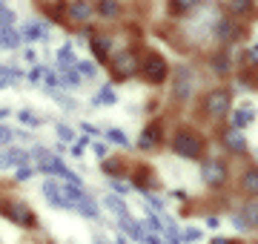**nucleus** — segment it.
Returning <instances> with one entry per match:
<instances>
[{"label": "nucleus", "instance_id": "c756f323", "mask_svg": "<svg viewBox=\"0 0 258 244\" xmlns=\"http://www.w3.org/2000/svg\"><path fill=\"white\" fill-rule=\"evenodd\" d=\"M43 92H46L55 103H60L66 112H75V109H78V101H75V98H69V95H63L60 89H43Z\"/></svg>", "mask_w": 258, "mask_h": 244}, {"label": "nucleus", "instance_id": "e433bc0d", "mask_svg": "<svg viewBox=\"0 0 258 244\" xmlns=\"http://www.w3.org/2000/svg\"><path fill=\"white\" fill-rule=\"evenodd\" d=\"M43 72H46V66H43V64L29 66V69H26V81H29L32 86H40V81H43Z\"/></svg>", "mask_w": 258, "mask_h": 244}, {"label": "nucleus", "instance_id": "2f4dec72", "mask_svg": "<svg viewBox=\"0 0 258 244\" xmlns=\"http://www.w3.org/2000/svg\"><path fill=\"white\" fill-rule=\"evenodd\" d=\"M55 135H57V141L60 144H75L78 141V132H75L69 124H63V121H55Z\"/></svg>", "mask_w": 258, "mask_h": 244}, {"label": "nucleus", "instance_id": "8fccbe9b", "mask_svg": "<svg viewBox=\"0 0 258 244\" xmlns=\"http://www.w3.org/2000/svg\"><path fill=\"white\" fill-rule=\"evenodd\" d=\"M15 81H9V78H0V89H15Z\"/></svg>", "mask_w": 258, "mask_h": 244}, {"label": "nucleus", "instance_id": "a18cd8bd", "mask_svg": "<svg viewBox=\"0 0 258 244\" xmlns=\"http://www.w3.org/2000/svg\"><path fill=\"white\" fill-rule=\"evenodd\" d=\"M15 138H20V141H29V144H37V141H35V132H32V130H15Z\"/></svg>", "mask_w": 258, "mask_h": 244}, {"label": "nucleus", "instance_id": "72a5a7b5", "mask_svg": "<svg viewBox=\"0 0 258 244\" xmlns=\"http://www.w3.org/2000/svg\"><path fill=\"white\" fill-rule=\"evenodd\" d=\"M37 175V169L29 164V167H18V169H12V181H18V184H26V181H32Z\"/></svg>", "mask_w": 258, "mask_h": 244}, {"label": "nucleus", "instance_id": "473e14b6", "mask_svg": "<svg viewBox=\"0 0 258 244\" xmlns=\"http://www.w3.org/2000/svg\"><path fill=\"white\" fill-rule=\"evenodd\" d=\"M0 78H9V81L20 84V81H26V69H20L15 64H0Z\"/></svg>", "mask_w": 258, "mask_h": 244}, {"label": "nucleus", "instance_id": "603ef678", "mask_svg": "<svg viewBox=\"0 0 258 244\" xmlns=\"http://www.w3.org/2000/svg\"><path fill=\"white\" fill-rule=\"evenodd\" d=\"M252 155H255V164H258V150H255V152H252Z\"/></svg>", "mask_w": 258, "mask_h": 244}, {"label": "nucleus", "instance_id": "393cba45", "mask_svg": "<svg viewBox=\"0 0 258 244\" xmlns=\"http://www.w3.org/2000/svg\"><path fill=\"white\" fill-rule=\"evenodd\" d=\"M101 172L106 175V178H123L126 167H123V161H118V158H103L101 161Z\"/></svg>", "mask_w": 258, "mask_h": 244}, {"label": "nucleus", "instance_id": "6e6552de", "mask_svg": "<svg viewBox=\"0 0 258 244\" xmlns=\"http://www.w3.org/2000/svg\"><path fill=\"white\" fill-rule=\"evenodd\" d=\"M141 75L147 78L149 84H164L166 78H169V66H166V60L161 55H155V52H152V55H147L144 57V60H141Z\"/></svg>", "mask_w": 258, "mask_h": 244}, {"label": "nucleus", "instance_id": "79ce46f5", "mask_svg": "<svg viewBox=\"0 0 258 244\" xmlns=\"http://www.w3.org/2000/svg\"><path fill=\"white\" fill-rule=\"evenodd\" d=\"M204 238V230H198V227H186V233H184V241H201Z\"/></svg>", "mask_w": 258, "mask_h": 244}, {"label": "nucleus", "instance_id": "a878e982", "mask_svg": "<svg viewBox=\"0 0 258 244\" xmlns=\"http://www.w3.org/2000/svg\"><path fill=\"white\" fill-rule=\"evenodd\" d=\"M241 218L249 224V230H258V198H249L241 207Z\"/></svg>", "mask_w": 258, "mask_h": 244}, {"label": "nucleus", "instance_id": "3c124183", "mask_svg": "<svg viewBox=\"0 0 258 244\" xmlns=\"http://www.w3.org/2000/svg\"><path fill=\"white\" fill-rule=\"evenodd\" d=\"M210 244H235V241H232V238H221V235H218V238H212Z\"/></svg>", "mask_w": 258, "mask_h": 244}, {"label": "nucleus", "instance_id": "f03ea898", "mask_svg": "<svg viewBox=\"0 0 258 244\" xmlns=\"http://www.w3.org/2000/svg\"><path fill=\"white\" fill-rule=\"evenodd\" d=\"M195 86H198V72H195L189 64H178L172 66V98L178 103H186L195 95Z\"/></svg>", "mask_w": 258, "mask_h": 244}, {"label": "nucleus", "instance_id": "20e7f679", "mask_svg": "<svg viewBox=\"0 0 258 244\" xmlns=\"http://www.w3.org/2000/svg\"><path fill=\"white\" fill-rule=\"evenodd\" d=\"M232 112V92L227 86H215L204 95V115L212 121H221Z\"/></svg>", "mask_w": 258, "mask_h": 244}, {"label": "nucleus", "instance_id": "f3484780", "mask_svg": "<svg viewBox=\"0 0 258 244\" xmlns=\"http://www.w3.org/2000/svg\"><path fill=\"white\" fill-rule=\"evenodd\" d=\"M15 118H18V124L23 127V130H40V127L46 124V118H43V115H37V109H29V106L18 109V112H15Z\"/></svg>", "mask_w": 258, "mask_h": 244}, {"label": "nucleus", "instance_id": "de8ad7c7", "mask_svg": "<svg viewBox=\"0 0 258 244\" xmlns=\"http://www.w3.org/2000/svg\"><path fill=\"white\" fill-rule=\"evenodd\" d=\"M12 115H15V112H12V106H0V124H6Z\"/></svg>", "mask_w": 258, "mask_h": 244}, {"label": "nucleus", "instance_id": "4c0bfd02", "mask_svg": "<svg viewBox=\"0 0 258 244\" xmlns=\"http://www.w3.org/2000/svg\"><path fill=\"white\" fill-rule=\"evenodd\" d=\"M12 141H15V130H12L9 124H0V150L12 147Z\"/></svg>", "mask_w": 258, "mask_h": 244}, {"label": "nucleus", "instance_id": "09e8293b", "mask_svg": "<svg viewBox=\"0 0 258 244\" xmlns=\"http://www.w3.org/2000/svg\"><path fill=\"white\" fill-rule=\"evenodd\" d=\"M207 227H210V230H218V227H221V218L210 216V218H207Z\"/></svg>", "mask_w": 258, "mask_h": 244}, {"label": "nucleus", "instance_id": "cd10ccee", "mask_svg": "<svg viewBox=\"0 0 258 244\" xmlns=\"http://www.w3.org/2000/svg\"><path fill=\"white\" fill-rule=\"evenodd\" d=\"M52 155H55V152H52V147H46V144H32V147H29V158H32V167H37V164L49 161Z\"/></svg>", "mask_w": 258, "mask_h": 244}, {"label": "nucleus", "instance_id": "f8f14e48", "mask_svg": "<svg viewBox=\"0 0 258 244\" xmlns=\"http://www.w3.org/2000/svg\"><path fill=\"white\" fill-rule=\"evenodd\" d=\"M215 38H218V43H232V40H238L241 38L238 20L230 18V15L218 18V20H215Z\"/></svg>", "mask_w": 258, "mask_h": 244}, {"label": "nucleus", "instance_id": "aec40b11", "mask_svg": "<svg viewBox=\"0 0 258 244\" xmlns=\"http://www.w3.org/2000/svg\"><path fill=\"white\" fill-rule=\"evenodd\" d=\"M118 103V92L112 84H103L98 92L92 95V106H115Z\"/></svg>", "mask_w": 258, "mask_h": 244}, {"label": "nucleus", "instance_id": "423d86ee", "mask_svg": "<svg viewBox=\"0 0 258 244\" xmlns=\"http://www.w3.org/2000/svg\"><path fill=\"white\" fill-rule=\"evenodd\" d=\"M109 69H112V75L118 78V81H129V78H135L141 72L138 52H135V49H126V52L109 57Z\"/></svg>", "mask_w": 258, "mask_h": 244}, {"label": "nucleus", "instance_id": "bb28decb", "mask_svg": "<svg viewBox=\"0 0 258 244\" xmlns=\"http://www.w3.org/2000/svg\"><path fill=\"white\" fill-rule=\"evenodd\" d=\"M255 9V0H230V18H249Z\"/></svg>", "mask_w": 258, "mask_h": 244}, {"label": "nucleus", "instance_id": "7ed1b4c3", "mask_svg": "<svg viewBox=\"0 0 258 244\" xmlns=\"http://www.w3.org/2000/svg\"><path fill=\"white\" fill-rule=\"evenodd\" d=\"M172 152H175L178 158L184 161H201V152H204V141L201 135L195 130H178L172 135Z\"/></svg>", "mask_w": 258, "mask_h": 244}, {"label": "nucleus", "instance_id": "1a4fd4ad", "mask_svg": "<svg viewBox=\"0 0 258 244\" xmlns=\"http://www.w3.org/2000/svg\"><path fill=\"white\" fill-rule=\"evenodd\" d=\"M95 18V6L92 0H69L63 12V20H72L75 26H86Z\"/></svg>", "mask_w": 258, "mask_h": 244}, {"label": "nucleus", "instance_id": "a211bd4d", "mask_svg": "<svg viewBox=\"0 0 258 244\" xmlns=\"http://www.w3.org/2000/svg\"><path fill=\"white\" fill-rule=\"evenodd\" d=\"M23 46V35H20L18 26L12 29H0V49L3 52H15V49Z\"/></svg>", "mask_w": 258, "mask_h": 244}, {"label": "nucleus", "instance_id": "39448f33", "mask_svg": "<svg viewBox=\"0 0 258 244\" xmlns=\"http://www.w3.org/2000/svg\"><path fill=\"white\" fill-rule=\"evenodd\" d=\"M0 216L9 218L12 224L23 227V230H35L37 227V216L29 210V204H23V201H3V204H0Z\"/></svg>", "mask_w": 258, "mask_h": 244}, {"label": "nucleus", "instance_id": "5701e85b", "mask_svg": "<svg viewBox=\"0 0 258 244\" xmlns=\"http://www.w3.org/2000/svg\"><path fill=\"white\" fill-rule=\"evenodd\" d=\"M241 190L252 198L258 196V167H247L241 172Z\"/></svg>", "mask_w": 258, "mask_h": 244}, {"label": "nucleus", "instance_id": "9d476101", "mask_svg": "<svg viewBox=\"0 0 258 244\" xmlns=\"http://www.w3.org/2000/svg\"><path fill=\"white\" fill-rule=\"evenodd\" d=\"M32 158H29V150L18 147V144H12V147H3L0 150V172H6V169H18V167H29Z\"/></svg>", "mask_w": 258, "mask_h": 244}, {"label": "nucleus", "instance_id": "2eb2a0df", "mask_svg": "<svg viewBox=\"0 0 258 244\" xmlns=\"http://www.w3.org/2000/svg\"><path fill=\"white\" fill-rule=\"evenodd\" d=\"M230 121H232V130L244 132L249 124L255 121V106H252V103H244V106H238V109H232Z\"/></svg>", "mask_w": 258, "mask_h": 244}, {"label": "nucleus", "instance_id": "9b49d317", "mask_svg": "<svg viewBox=\"0 0 258 244\" xmlns=\"http://www.w3.org/2000/svg\"><path fill=\"white\" fill-rule=\"evenodd\" d=\"M20 35H23V43H49L52 26L46 20H29L20 26Z\"/></svg>", "mask_w": 258, "mask_h": 244}, {"label": "nucleus", "instance_id": "ea45409f", "mask_svg": "<svg viewBox=\"0 0 258 244\" xmlns=\"http://www.w3.org/2000/svg\"><path fill=\"white\" fill-rule=\"evenodd\" d=\"M89 147H92V152H95V158H109V144L106 141H101V138H98V141H92L89 144Z\"/></svg>", "mask_w": 258, "mask_h": 244}, {"label": "nucleus", "instance_id": "4468645a", "mask_svg": "<svg viewBox=\"0 0 258 244\" xmlns=\"http://www.w3.org/2000/svg\"><path fill=\"white\" fill-rule=\"evenodd\" d=\"M89 49H92V55H95V64H109V57H112V38H109V35H95V38L89 40Z\"/></svg>", "mask_w": 258, "mask_h": 244}, {"label": "nucleus", "instance_id": "dca6fc26", "mask_svg": "<svg viewBox=\"0 0 258 244\" xmlns=\"http://www.w3.org/2000/svg\"><path fill=\"white\" fill-rule=\"evenodd\" d=\"M221 144L227 147V152H232V155H244V152H247V138H244V132L232 130V127L221 135Z\"/></svg>", "mask_w": 258, "mask_h": 244}, {"label": "nucleus", "instance_id": "f704fd0d", "mask_svg": "<svg viewBox=\"0 0 258 244\" xmlns=\"http://www.w3.org/2000/svg\"><path fill=\"white\" fill-rule=\"evenodd\" d=\"M109 184V190H112V196H120V198H126L129 193H132V184H126L123 178H109L106 181Z\"/></svg>", "mask_w": 258, "mask_h": 244}, {"label": "nucleus", "instance_id": "ddd939ff", "mask_svg": "<svg viewBox=\"0 0 258 244\" xmlns=\"http://www.w3.org/2000/svg\"><path fill=\"white\" fill-rule=\"evenodd\" d=\"M164 141V127H161V121H152L144 127V132H141L138 138V150H152V147H158V144Z\"/></svg>", "mask_w": 258, "mask_h": 244}, {"label": "nucleus", "instance_id": "a19ab883", "mask_svg": "<svg viewBox=\"0 0 258 244\" xmlns=\"http://www.w3.org/2000/svg\"><path fill=\"white\" fill-rule=\"evenodd\" d=\"M81 132H86V135H89L92 141H98L103 130H101V127H95V124H89V121H81Z\"/></svg>", "mask_w": 258, "mask_h": 244}, {"label": "nucleus", "instance_id": "0eeeda50", "mask_svg": "<svg viewBox=\"0 0 258 244\" xmlns=\"http://www.w3.org/2000/svg\"><path fill=\"white\" fill-rule=\"evenodd\" d=\"M227 178H230V169H227V164L221 158H201V181L207 187L221 190L227 184Z\"/></svg>", "mask_w": 258, "mask_h": 244}, {"label": "nucleus", "instance_id": "864d4df0", "mask_svg": "<svg viewBox=\"0 0 258 244\" xmlns=\"http://www.w3.org/2000/svg\"><path fill=\"white\" fill-rule=\"evenodd\" d=\"M40 3H46V0H40Z\"/></svg>", "mask_w": 258, "mask_h": 244}, {"label": "nucleus", "instance_id": "6ab92c4d", "mask_svg": "<svg viewBox=\"0 0 258 244\" xmlns=\"http://www.w3.org/2000/svg\"><path fill=\"white\" fill-rule=\"evenodd\" d=\"M101 204H103V210H109L115 218H126L129 216V207H126V201H123L120 196H112L109 193V196H103Z\"/></svg>", "mask_w": 258, "mask_h": 244}, {"label": "nucleus", "instance_id": "c85d7f7f", "mask_svg": "<svg viewBox=\"0 0 258 244\" xmlns=\"http://www.w3.org/2000/svg\"><path fill=\"white\" fill-rule=\"evenodd\" d=\"M201 6V0H169L166 3V9H169V15H186V12H192V9H198Z\"/></svg>", "mask_w": 258, "mask_h": 244}, {"label": "nucleus", "instance_id": "c03bdc74", "mask_svg": "<svg viewBox=\"0 0 258 244\" xmlns=\"http://www.w3.org/2000/svg\"><path fill=\"white\" fill-rule=\"evenodd\" d=\"M230 221H232V227H235L238 233H247V230H249V224L244 221V218H241V213H235V216H232Z\"/></svg>", "mask_w": 258, "mask_h": 244}, {"label": "nucleus", "instance_id": "f257e3e1", "mask_svg": "<svg viewBox=\"0 0 258 244\" xmlns=\"http://www.w3.org/2000/svg\"><path fill=\"white\" fill-rule=\"evenodd\" d=\"M60 193L69 198L72 213L89 218V221H98V218H101V204L86 193V187H72V184H63V181H60Z\"/></svg>", "mask_w": 258, "mask_h": 244}, {"label": "nucleus", "instance_id": "58836bf2", "mask_svg": "<svg viewBox=\"0 0 258 244\" xmlns=\"http://www.w3.org/2000/svg\"><path fill=\"white\" fill-rule=\"evenodd\" d=\"M43 89H57V72L52 66H46V72H43V81H40Z\"/></svg>", "mask_w": 258, "mask_h": 244}, {"label": "nucleus", "instance_id": "4be33fe9", "mask_svg": "<svg viewBox=\"0 0 258 244\" xmlns=\"http://www.w3.org/2000/svg\"><path fill=\"white\" fill-rule=\"evenodd\" d=\"M101 141L115 144V147H126V150H129V135H126L123 130H118V127H103Z\"/></svg>", "mask_w": 258, "mask_h": 244}, {"label": "nucleus", "instance_id": "c9c22d12", "mask_svg": "<svg viewBox=\"0 0 258 244\" xmlns=\"http://www.w3.org/2000/svg\"><path fill=\"white\" fill-rule=\"evenodd\" d=\"M18 23V12L9 6H0V29H12Z\"/></svg>", "mask_w": 258, "mask_h": 244}, {"label": "nucleus", "instance_id": "37998d69", "mask_svg": "<svg viewBox=\"0 0 258 244\" xmlns=\"http://www.w3.org/2000/svg\"><path fill=\"white\" fill-rule=\"evenodd\" d=\"M23 60H26V64H32V66L40 64V55H37V49H35V46H26V49H23Z\"/></svg>", "mask_w": 258, "mask_h": 244}, {"label": "nucleus", "instance_id": "7c9ffc66", "mask_svg": "<svg viewBox=\"0 0 258 244\" xmlns=\"http://www.w3.org/2000/svg\"><path fill=\"white\" fill-rule=\"evenodd\" d=\"M210 66H212V72H218V75H227V72H230L232 69V64H230V55H227V52H218V55H212L210 57Z\"/></svg>", "mask_w": 258, "mask_h": 244}, {"label": "nucleus", "instance_id": "412c9836", "mask_svg": "<svg viewBox=\"0 0 258 244\" xmlns=\"http://www.w3.org/2000/svg\"><path fill=\"white\" fill-rule=\"evenodd\" d=\"M95 15H101L103 20H115L120 15V3L118 0H95Z\"/></svg>", "mask_w": 258, "mask_h": 244}, {"label": "nucleus", "instance_id": "b1692460", "mask_svg": "<svg viewBox=\"0 0 258 244\" xmlns=\"http://www.w3.org/2000/svg\"><path fill=\"white\" fill-rule=\"evenodd\" d=\"M72 69L83 78V81H95V78H98V64H95V60H86V57H78Z\"/></svg>", "mask_w": 258, "mask_h": 244}, {"label": "nucleus", "instance_id": "49530a36", "mask_svg": "<svg viewBox=\"0 0 258 244\" xmlns=\"http://www.w3.org/2000/svg\"><path fill=\"white\" fill-rule=\"evenodd\" d=\"M83 152H86V150H83V147H81L78 141H75V144H69V155H72L75 161H83Z\"/></svg>", "mask_w": 258, "mask_h": 244}]
</instances>
